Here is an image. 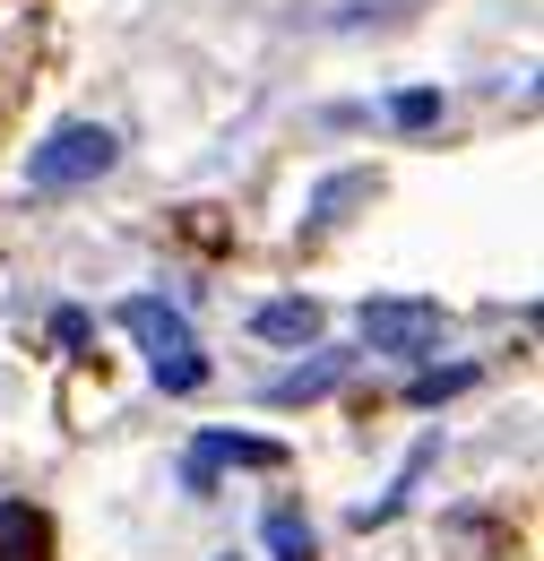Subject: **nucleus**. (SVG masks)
<instances>
[{"label":"nucleus","instance_id":"f257e3e1","mask_svg":"<svg viewBox=\"0 0 544 561\" xmlns=\"http://www.w3.org/2000/svg\"><path fill=\"white\" fill-rule=\"evenodd\" d=\"M122 329H131L138 346H147V363H156V389L191 398V389L207 380V354H200L191 320H182L173 302H156V294H131V302H122Z\"/></svg>","mask_w":544,"mask_h":561},{"label":"nucleus","instance_id":"f03ea898","mask_svg":"<svg viewBox=\"0 0 544 561\" xmlns=\"http://www.w3.org/2000/svg\"><path fill=\"white\" fill-rule=\"evenodd\" d=\"M122 164V139L104 130V122H69L53 139L26 156V182L35 191H78V182H95V173H113Z\"/></svg>","mask_w":544,"mask_h":561},{"label":"nucleus","instance_id":"7ed1b4c3","mask_svg":"<svg viewBox=\"0 0 544 561\" xmlns=\"http://www.w3.org/2000/svg\"><path fill=\"white\" fill-rule=\"evenodd\" d=\"M363 346L381 354H441V311L432 302H363Z\"/></svg>","mask_w":544,"mask_h":561},{"label":"nucleus","instance_id":"20e7f679","mask_svg":"<svg viewBox=\"0 0 544 561\" xmlns=\"http://www.w3.org/2000/svg\"><path fill=\"white\" fill-rule=\"evenodd\" d=\"M216 467H285V449L260 440V432H200L191 458H182V484L191 492H216Z\"/></svg>","mask_w":544,"mask_h":561},{"label":"nucleus","instance_id":"39448f33","mask_svg":"<svg viewBox=\"0 0 544 561\" xmlns=\"http://www.w3.org/2000/svg\"><path fill=\"white\" fill-rule=\"evenodd\" d=\"M0 561H53V518L35 501H0Z\"/></svg>","mask_w":544,"mask_h":561},{"label":"nucleus","instance_id":"423d86ee","mask_svg":"<svg viewBox=\"0 0 544 561\" xmlns=\"http://www.w3.org/2000/svg\"><path fill=\"white\" fill-rule=\"evenodd\" d=\"M251 329H260L269 346H311V337H320V302H260Z\"/></svg>","mask_w":544,"mask_h":561},{"label":"nucleus","instance_id":"0eeeda50","mask_svg":"<svg viewBox=\"0 0 544 561\" xmlns=\"http://www.w3.org/2000/svg\"><path fill=\"white\" fill-rule=\"evenodd\" d=\"M338 380H345V354H320V363H303V371H285V380H276L269 398H276V407H294V398H329Z\"/></svg>","mask_w":544,"mask_h":561},{"label":"nucleus","instance_id":"6e6552de","mask_svg":"<svg viewBox=\"0 0 544 561\" xmlns=\"http://www.w3.org/2000/svg\"><path fill=\"white\" fill-rule=\"evenodd\" d=\"M345 199H372V173H329V182L311 191V225H338Z\"/></svg>","mask_w":544,"mask_h":561},{"label":"nucleus","instance_id":"1a4fd4ad","mask_svg":"<svg viewBox=\"0 0 544 561\" xmlns=\"http://www.w3.org/2000/svg\"><path fill=\"white\" fill-rule=\"evenodd\" d=\"M389 122H398V130H432V122H441V87H407V95H389Z\"/></svg>","mask_w":544,"mask_h":561},{"label":"nucleus","instance_id":"9d476101","mask_svg":"<svg viewBox=\"0 0 544 561\" xmlns=\"http://www.w3.org/2000/svg\"><path fill=\"white\" fill-rule=\"evenodd\" d=\"M269 553L276 561H311V527H303L294 510H276V518H269Z\"/></svg>","mask_w":544,"mask_h":561},{"label":"nucleus","instance_id":"9b49d317","mask_svg":"<svg viewBox=\"0 0 544 561\" xmlns=\"http://www.w3.org/2000/svg\"><path fill=\"white\" fill-rule=\"evenodd\" d=\"M467 380H476V371H467V363H450V371H423V380H415L407 398H415V407H441V398H458Z\"/></svg>","mask_w":544,"mask_h":561}]
</instances>
